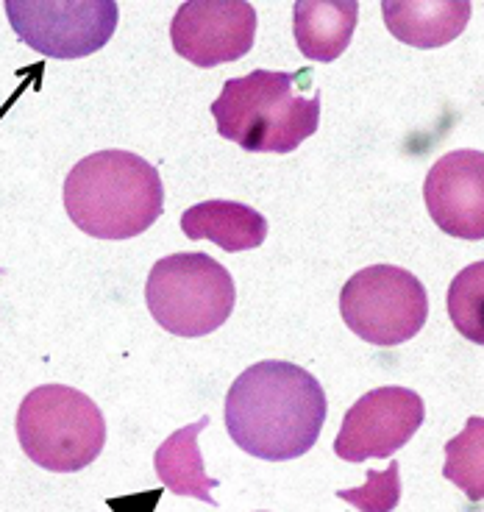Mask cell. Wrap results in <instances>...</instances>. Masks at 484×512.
Instances as JSON below:
<instances>
[{"label": "cell", "instance_id": "10", "mask_svg": "<svg viewBox=\"0 0 484 512\" xmlns=\"http://www.w3.org/2000/svg\"><path fill=\"white\" fill-rule=\"evenodd\" d=\"M432 220L459 240H484V154L451 151L437 159L423 184Z\"/></svg>", "mask_w": 484, "mask_h": 512}, {"label": "cell", "instance_id": "18", "mask_svg": "<svg viewBox=\"0 0 484 512\" xmlns=\"http://www.w3.org/2000/svg\"><path fill=\"white\" fill-rule=\"evenodd\" d=\"M0 273H3V268H0Z\"/></svg>", "mask_w": 484, "mask_h": 512}, {"label": "cell", "instance_id": "3", "mask_svg": "<svg viewBox=\"0 0 484 512\" xmlns=\"http://www.w3.org/2000/svg\"><path fill=\"white\" fill-rule=\"evenodd\" d=\"M312 70H254L229 78L212 103L217 134L248 154H293L320 126V95H306Z\"/></svg>", "mask_w": 484, "mask_h": 512}, {"label": "cell", "instance_id": "5", "mask_svg": "<svg viewBox=\"0 0 484 512\" xmlns=\"http://www.w3.org/2000/svg\"><path fill=\"white\" fill-rule=\"evenodd\" d=\"M145 301L165 332L204 337L229 320L237 290L229 270L209 254H173L148 273Z\"/></svg>", "mask_w": 484, "mask_h": 512}, {"label": "cell", "instance_id": "4", "mask_svg": "<svg viewBox=\"0 0 484 512\" xmlns=\"http://www.w3.org/2000/svg\"><path fill=\"white\" fill-rule=\"evenodd\" d=\"M17 440L39 468L76 474L101 457L106 421L87 393L64 384H42L20 401Z\"/></svg>", "mask_w": 484, "mask_h": 512}, {"label": "cell", "instance_id": "11", "mask_svg": "<svg viewBox=\"0 0 484 512\" xmlns=\"http://www.w3.org/2000/svg\"><path fill=\"white\" fill-rule=\"evenodd\" d=\"M387 31L412 48H443L465 31L471 20L468 0H384Z\"/></svg>", "mask_w": 484, "mask_h": 512}, {"label": "cell", "instance_id": "6", "mask_svg": "<svg viewBox=\"0 0 484 512\" xmlns=\"http://www.w3.org/2000/svg\"><path fill=\"white\" fill-rule=\"evenodd\" d=\"M340 312L345 326L365 343L393 348L421 334L429 318V295L415 273L373 265L345 282Z\"/></svg>", "mask_w": 484, "mask_h": 512}, {"label": "cell", "instance_id": "13", "mask_svg": "<svg viewBox=\"0 0 484 512\" xmlns=\"http://www.w3.org/2000/svg\"><path fill=\"white\" fill-rule=\"evenodd\" d=\"M181 231L190 240H209L223 251H254L268 237V220L237 201H204L181 215Z\"/></svg>", "mask_w": 484, "mask_h": 512}, {"label": "cell", "instance_id": "7", "mask_svg": "<svg viewBox=\"0 0 484 512\" xmlns=\"http://www.w3.org/2000/svg\"><path fill=\"white\" fill-rule=\"evenodd\" d=\"M14 34L48 59L98 53L117 28L115 0H6Z\"/></svg>", "mask_w": 484, "mask_h": 512}, {"label": "cell", "instance_id": "2", "mask_svg": "<svg viewBox=\"0 0 484 512\" xmlns=\"http://www.w3.org/2000/svg\"><path fill=\"white\" fill-rule=\"evenodd\" d=\"M62 198L67 218L98 240L140 237L165 212L159 170L115 148L84 156L64 179Z\"/></svg>", "mask_w": 484, "mask_h": 512}, {"label": "cell", "instance_id": "16", "mask_svg": "<svg viewBox=\"0 0 484 512\" xmlns=\"http://www.w3.org/2000/svg\"><path fill=\"white\" fill-rule=\"evenodd\" d=\"M448 318L465 340L484 346V259L454 276L448 287Z\"/></svg>", "mask_w": 484, "mask_h": 512}, {"label": "cell", "instance_id": "1", "mask_svg": "<svg viewBox=\"0 0 484 512\" xmlns=\"http://www.w3.org/2000/svg\"><path fill=\"white\" fill-rule=\"evenodd\" d=\"M326 412V390L312 373L284 359H265L231 384L226 429L256 460H298L318 443Z\"/></svg>", "mask_w": 484, "mask_h": 512}, {"label": "cell", "instance_id": "17", "mask_svg": "<svg viewBox=\"0 0 484 512\" xmlns=\"http://www.w3.org/2000/svg\"><path fill=\"white\" fill-rule=\"evenodd\" d=\"M337 499L354 504L362 512H390L401 499V474L398 462H390L382 474L368 471V485L357 490H340Z\"/></svg>", "mask_w": 484, "mask_h": 512}, {"label": "cell", "instance_id": "15", "mask_svg": "<svg viewBox=\"0 0 484 512\" xmlns=\"http://www.w3.org/2000/svg\"><path fill=\"white\" fill-rule=\"evenodd\" d=\"M443 476L468 501H484V418H468L465 429L448 440Z\"/></svg>", "mask_w": 484, "mask_h": 512}, {"label": "cell", "instance_id": "14", "mask_svg": "<svg viewBox=\"0 0 484 512\" xmlns=\"http://www.w3.org/2000/svg\"><path fill=\"white\" fill-rule=\"evenodd\" d=\"M209 426V415L198 418V423H190L179 429L176 435H170L156 448L153 454V465H156V476L159 482L173 490L176 496H190V499H201L206 504H215L212 493L215 490L217 479L206 476L204 471V457H201V448H198V435Z\"/></svg>", "mask_w": 484, "mask_h": 512}, {"label": "cell", "instance_id": "12", "mask_svg": "<svg viewBox=\"0 0 484 512\" xmlns=\"http://www.w3.org/2000/svg\"><path fill=\"white\" fill-rule=\"evenodd\" d=\"M357 17V0H298L293 9L298 51L312 62L340 59L351 45Z\"/></svg>", "mask_w": 484, "mask_h": 512}, {"label": "cell", "instance_id": "9", "mask_svg": "<svg viewBox=\"0 0 484 512\" xmlns=\"http://www.w3.org/2000/svg\"><path fill=\"white\" fill-rule=\"evenodd\" d=\"M256 9L245 0H190L170 23V42L195 67L237 62L254 48Z\"/></svg>", "mask_w": 484, "mask_h": 512}, {"label": "cell", "instance_id": "8", "mask_svg": "<svg viewBox=\"0 0 484 512\" xmlns=\"http://www.w3.org/2000/svg\"><path fill=\"white\" fill-rule=\"evenodd\" d=\"M423 398L409 387H376L345 412L334 454L345 462L393 457L421 429Z\"/></svg>", "mask_w": 484, "mask_h": 512}]
</instances>
